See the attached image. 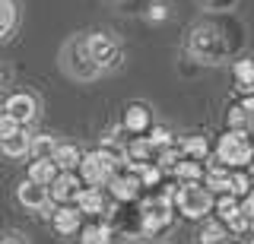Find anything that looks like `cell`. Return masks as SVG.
<instances>
[{"label":"cell","mask_w":254,"mask_h":244,"mask_svg":"<svg viewBox=\"0 0 254 244\" xmlns=\"http://www.w3.org/2000/svg\"><path fill=\"white\" fill-rule=\"evenodd\" d=\"M245 26L232 16L219 19H203L190 29L188 35V51L200 64H222L229 57H238L245 48Z\"/></svg>","instance_id":"cell-1"},{"label":"cell","mask_w":254,"mask_h":244,"mask_svg":"<svg viewBox=\"0 0 254 244\" xmlns=\"http://www.w3.org/2000/svg\"><path fill=\"white\" fill-rule=\"evenodd\" d=\"M61 67H64V73H67L70 80H76V83H92V80L102 76L99 64H95L92 54H89V42H86V35L70 38V42L61 48Z\"/></svg>","instance_id":"cell-2"},{"label":"cell","mask_w":254,"mask_h":244,"mask_svg":"<svg viewBox=\"0 0 254 244\" xmlns=\"http://www.w3.org/2000/svg\"><path fill=\"white\" fill-rule=\"evenodd\" d=\"M213 206H216V196L210 194L203 181L178 184V191H175V212H181L185 219H206Z\"/></svg>","instance_id":"cell-3"},{"label":"cell","mask_w":254,"mask_h":244,"mask_svg":"<svg viewBox=\"0 0 254 244\" xmlns=\"http://www.w3.org/2000/svg\"><path fill=\"white\" fill-rule=\"evenodd\" d=\"M121 168H127L121 159H115V155L105 152V149H95V152H86L83 155L76 175L83 178L86 187H108V181L115 178Z\"/></svg>","instance_id":"cell-4"},{"label":"cell","mask_w":254,"mask_h":244,"mask_svg":"<svg viewBox=\"0 0 254 244\" xmlns=\"http://www.w3.org/2000/svg\"><path fill=\"white\" fill-rule=\"evenodd\" d=\"M216 162L226 168H248L254 165V143L245 130H226L216 143Z\"/></svg>","instance_id":"cell-5"},{"label":"cell","mask_w":254,"mask_h":244,"mask_svg":"<svg viewBox=\"0 0 254 244\" xmlns=\"http://www.w3.org/2000/svg\"><path fill=\"white\" fill-rule=\"evenodd\" d=\"M140 232L143 235H159L172 225V216H175V200L165 194H153L140 203Z\"/></svg>","instance_id":"cell-6"},{"label":"cell","mask_w":254,"mask_h":244,"mask_svg":"<svg viewBox=\"0 0 254 244\" xmlns=\"http://www.w3.org/2000/svg\"><path fill=\"white\" fill-rule=\"evenodd\" d=\"M86 42H89V54H92L95 64H99L102 73L118 70L124 64V48H121V42H118L111 32H89Z\"/></svg>","instance_id":"cell-7"},{"label":"cell","mask_w":254,"mask_h":244,"mask_svg":"<svg viewBox=\"0 0 254 244\" xmlns=\"http://www.w3.org/2000/svg\"><path fill=\"white\" fill-rule=\"evenodd\" d=\"M3 111L10 117H16L22 127H29V124L38 117V98L32 96V92H13V96L3 101Z\"/></svg>","instance_id":"cell-8"},{"label":"cell","mask_w":254,"mask_h":244,"mask_svg":"<svg viewBox=\"0 0 254 244\" xmlns=\"http://www.w3.org/2000/svg\"><path fill=\"white\" fill-rule=\"evenodd\" d=\"M140 178L133 175V171H127V168H121L115 178L108 181V196L115 203H133L140 196Z\"/></svg>","instance_id":"cell-9"},{"label":"cell","mask_w":254,"mask_h":244,"mask_svg":"<svg viewBox=\"0 0 254 244\" xmlns=\"http://www.w3.org/2000/svg\"><path fill=\"white\" fill-rule=\"evenodd\" d=\"M16 200H19V206H26L32 212H45L48 203H51V191L26 178V181H19V187H16Z\"/></svg>","instance_id":"cell-10"},{"label":"cell","mask_w":254,"mask_h":244,"mask_svg":"<svg viewBox=\"0 0 254 244\" xmlns=\"http://www.w3.org/2000/svg\"><path fill=\"white\" fill-rule=\"evenodd\" d=\"M51 225L64 238H67V235H76V232H83V212H79L76 203H61L58 209H51Z\"/></svg>","instance_id":"cell-11"},{"label":"cell","mask_w":254,"mask_h":244,"mask_svg":"<svg viewBox=\"0 0 254 244\" xmlns=\"http://www.w3.org/2000/svg\"><path fill=\"white\" fill-rule=\"evenodd\" d=\"M121 127L133 137H146L153 130V111H149L143 101H133V105L124 108V117H121Z\"/></svg>","instance_id":"cell-12"},{"label":"cell","mask_w":254,"mask_h":244,"mask_svg":"<svg viewBox=\"0 0 254 244\" xmlns=\"http://www.w3.org/2000/svg\"><path fill=\"white\" fill-rule=\"evenodd\" d=\"M83 187L86 184H83V178H79L76 171H61L48 191H51V200L54 203H76V196H79Z\"/></svg>","instance_id":"cell-13"},{"label":"cell","mask_w":254,"mask_h":244,"mask_svg":"<svg viewBox=\"0 0 254 244\" xmlns=\"http://www.w3.org/2000/svg\"><path fill=\"white\" fill-rule=\"evenodd\" d=\"M76 206L83 216H102L108 212V200H105V187H83L76 196Z\"/></svg>","instance_id":"cell-14"},{"label":"cell","mask_w":254,"mask_h":244,"mask_svg":"<svg viewBox=\"0 0 254 244\" xmlns=\"http://www.w3.org/2000/svg\"><path fill=\"white\" fill-rule=\"evenodd\" d=\"M203 184L210 187V194H213V196L232 194V168H226L222 162L210 165V168H206V175H203Z\"/></svg>","instance_id":"cell-15"},{"label":"cell","mask_w":254,"mask_h":244,"mask_svg":"<svg viewBox=\"0 0 254 244\" xmlns=\"http://www.w3.org/2000/svg\"><path fill=\"white\" fill-rule=\"evenodd\" d=\"M32 133L22 127L19 133H13V137H6V140H0V152L6 155V159H26V155L32 152Z\"/></svg>","instance_id":"cell-16"},{"label":"cell","mask_w":254,"mask_h":244,"mask_svg":"<svg viewBox=\"0 0 254 244\" xmlns=\"http://www.w3.org/2000/svg\"><path fill=\"white\" fill-rule=\"evenodd\" d=\"M61 175V168L54 165V159H32L29 162V181H35V184H42V187H51L54 184V178Z\"/></svg>","instance_id":"cell-17"},{"label":"cell","mask_w":254,"mask_h":244,"mask_svg":"<svg viewBox=\"0 0 254 244\" xmlns=\"http://www.w3.org/2000/svg\"><path fill=\"white\" fill-rule=\"evenodd\" d=\"M213 212H216V219H219V222H226V225H235L238 219L245 216V212H242V200L232 196V194L216 196V206H213Z\"/></svg>","instance_id":"cell-18"},{"label":"cell","mask_w":254,"mask_h":244,"mask_svg":"<svg viewBox=\"0 0 254 244\" xmlns=\"http://www.w3.org/2000/svg\"><path fill=\"white\" fill-rule=\"evenodd\" d=\"M235 89L242 92V98L245 96H254V57H242V60H235Z\"/></svg>","instance_id":"cell-19"},{"label":"cell","mask_w":254,"mask_h":244,"mask_svg":"<svg viewBox=\"0 0 254 244\" xmlns=\"http://www.w3.org/2000/svg\"><path fill=\"white\" fill-rule=\"evenodd\" d=\"M19 26V3L16 0H0V42L10 38Z\"/></svg>","instance_id":"cell-20"},{"label":"cell","mask_w":254,"mask_h":244,"mask_svg":"<svg viewBox=\"0 0 254 244\" xmlns=\"http://www.w3.org/2000/svg\"><path fill=\"white\" fill-rule=\"evenodd\" d=\"M83 155H86V152H79L76 146L61 143L58 152H54V165H58L61 171H79V162H83Z\"/></svg>","instance_id":"cell-21"},{"label":"cell","mask_w":254,"mask_h":244,"mask_svg":"<svg viewBox=\"0 0 254 244\" xmlns=\"http://www.w3.org/2000/svg\"><path fill=\"white\" fill-rule=\"evenodd\" d=\"M175 181L178 184H194V181H203V175H206V168L200 162H194V159H181L178 165H175Z\"/></svg>","instance_id":"cell-22"},{"label":"cell","mask_w":254,"mask_h":244,"mask_svg":"<svg viewBox=\"0 0 254 244\" xmlns=\"http://www.w3.org/2000/svg\"><path fill=\"white\" fill-rule=\"evenodd\" d=\"M178 149L185 159H194V162H203L206 155H210V143H206L203 137H185L178 140Z\"/></svg>","instance_id":"cell-23"},{"label":"cell","mask_w":254,"mask_h":244,"mask_svg":"<svg viewBox=\"0 0 254 244\" xmlns=\"http://www.w3.org/2000/svg\"><path fill=\"white\" fill-rule=\"evenodd\" d=\"M79 235H83V238H79L83 244H111V241H115V228H111L108 222H95V225H86V228H83Z\"/></svg>","instance_id":"cell-24"},{"label":"cell","mask_w":254,"mask_h":244,"mask_svg":"<svg viewBox=\"0 0 254 244\" xmlns=\"http://www.w3.org/2000/svg\"><path fill=\"white\" fill-rule=\"evenodd\" d=\"M232 235H229V225L219 222V219H210L200 228V244H226Z\"/></svg>","instance_id":"cell-25"},{"label":"cell","mask_w":254,"mask_h":244,"mask_svg":"<svg viewBox=\"0 0 254 244\" xmlns=\"http://www.w3.org/2000/svg\"><path fill=\"white\" fill-rule=\"evenodd\" d=\"M226 121H229V130H245V133H248V127H254V114H251L248 108L242 105V101L229 108Z\"/></svg>","instance_id":"cell-26"},{"label":"cell","mask_w":254,"mask_h":244,"mask_svg":"<svg viewBox=\"0 0 254 244\" xmlns=\"http://www.w3.org/2000/svg\"><path fill=\"white\" fill-rule=\"evenodd\" d=\"M58 140L54 137H48V133H38L35 140H32V152H29V159H54V152H58Z\"/></svg>","instance_id":"cell-27"},{"label":"cell","mask_w":254,"mask_h":244,"mask_svg":"<svg viewBox=\"0 0 254 244\" xmlns=\"http://www.w3.org/2000/svg\"><path fill=\"white\" fill-rule=\"evenodd\" d=\"M254 191V175L245 168H232V196H238V200H245Z\"/></svg>","instance_id":"cell-28"},{"label":"cell","mask_w":254,"mask_h":244,"mask_svg":"<svg viewBox=\"0 0 254 244\" xmlns=\"http://www.w3.org/2000/svg\"><path fill=\"white\" fill-rule=\"evenodd\" d=\"M146 140H149V143H153V146L159 149V152H162V149H172L175 143H178V140H175V137H172V133L165 130V127H153V130L146 133Z\"/></svg>","instance_id":"cell-29"},{"label":"cell","mask_w":254,"mask_h":244,"mask_svg":"<svg viewBox=\"0 0 254 244\" xmlns=\"http://www.w3.org/2000/svg\"><path fill=\"white\" fill-rule=\"evenodd\" d=\"M22 130V124L16 121V117H10V114H0V140H6V137H13V133H19Z\"/></svg>","instance_id":"cell-30"},{"label":"cell","mask_w":254,"mask_h":244,"mask_svg":"<svg viewBox=\"0 0 254 244\" xmlns=\"http://www.w3.org/2000/svg\"><path fill=\"white\" fill-rule=\"evenodd\" d=\"M235 3L238 0H200V6L210 13H229V10H235Z\"/></svg>","instance_id":"cell-31"},{"label":"cell","mask_w":254,"mask_h":244,"mask_svg":"<svg viewBox=\"0 0 254 244\" xmlns=\"http://www.w3.org/2000/svg\"><path fill=\"white\" fill-rule=\"evenodd\" d=\"M235 244H254V222H248L242 232L235 235Z\"/></svg>","instance_id":"cell-32"},{"label":"cell","mask_w":254,"mask_h":244,"mask_svg":"<svg viewBox=\"0 0 254 244\" xmlns=\"http://www.w3.org/2000/svg\"><path fill=\"white\" fill-rule=\"evenodd\" d=\"M0 244H29V238L22 232H6V235H0Z\"/></svg>","instance_id":"cell-33"},{"label":"cell","mask_w":254,"mask_h":244,"mask_svg":"<svg viewBox=\"0 0 254 244\" xmlns=\"http://www.w3.org/2000/svg\"><path fill=\"white\" fill-rule=\"evenodd\" d=\"M242 212H245V219H251V222H254V191L242 200Z\"/></svg>","instance_id":"cell-34"},{"label":"cell","mask_w":254,"mask_h":244,"mask_svg":"<svg viewBox=\"0 0 254 244\" xmlns=\"http://www.w3.org/2000/svg\"><path fill=\"white\" fill-rule=\"evenodd\" d=\"M165 16H169V13H165L162 3H153V6H149V19H153V22H162Z\"/></svg>","instance_id":"cell-35"},{"label":"cell","mask_w":254,"mask_h":244,"mask_svg":"<svg viewBox=\"0 0 254 244\" xmlns=\"http://www.w3.org/2000/svg\"><path fill=\"white\" fill-rule=\"evenodd\" d=\"M226 244H235V241H226Z\"/></svg>","instance_id":"cell-36"},{"label":"cell","mask_w":254,"mask_h":244,"mask_svg":"<svg viewBox=\"0 0 254 244\" xmlns=\"http://www.w3.org/2000/svg\"><path fill=\"white\" fill-rule=\"evenodd\" d=\"M0 114H3V108H0Z\"/></svg>","instance_id":"cell-37"}]
</instances>
